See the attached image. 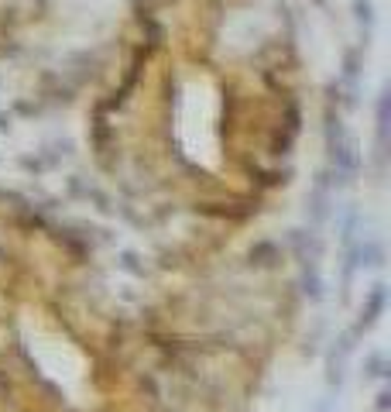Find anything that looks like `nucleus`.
<instances>
[{
	"label": "nucleus",
	"mask_w": 391,
	"mask_h": 412,
	"mask_svg": "<svg viewBox=\"0 0 391 412\" xmlns=\"http://www.w3.org/2000/svg\"><path fill=\"white\" fill-rule=\"evenodd\" d=\"M385 309H388V286H385V282H374L371 292L364 295L360 320L353 323V330H357V333H367L371 327H378V320L385 316Z\"/></svg>",
	"instance_id": "nucleus-1"
},
{
	"label": "nucleus",
	"mask_w": 391,
	"mask_h": 412,
	"mask_svg": "<svg viewBox=\"0 0 391 412\" xmlns=\"http://www.w3.org/2000/svg\"><path fill=\"white\" fill-rule=\"evenodd\" d=\"M357 337H360L357 330H347V333L340 337V344H337V347L330 351V358H326V381L337 385V388L344 385V368H347V358L353 354V340H357Z\"/></svg>",
	"instance_id": "nucleus-2"
},
{
	"label": "nucleus",
	"mask_w": 391,
	"mask_h": 412,
	"mask_svg": "<svg viewBox=\"0 0 391 412\" xmlns=\"http://www.w3.org/2000/svg\"><path fill=\"white\" fill-rule=\"evenodd\" d=\"M347 261H351L353 268H381V265H385V244L374 241V237H367V241H360V244L351 247Z\"/></svg>",
	"instance_id": "nucleus-3"
},
{
	"label": "nucleus",
	"mask_w": 391,
	"mask_h": 412,
	"mask_svg": "<svg viewBox=\"0 0 391 412\" xmlns=\"http://www.w3.org/2000/svg\"><path fill=\"white\" fill-rule=\"evenodd\" d=\"M288 247L295 251V258H299L302 265L323 258V241L316 237L313 230H288Z\"/></svg>",
	"instance_id": "nucleus-4"
},
{
	"label": "nucleus",
	"mask_w": 391,
	"mask_h": 412,
	"mask_svg": "<svg viewBox=\"0 0 391 412\" xmlns=\"http://www.w3.org/2000/svg\"><path fill=\"white\" fill-rule=\"evenodd\" d=\"M302 292L313 299V302H319L326 292H323V275H319V261H306L302 265Z\"/></svg>",
	"instance_id": "nucleus-5"
},
{
	"label": "nucleus",
	"mask_w": 391,
	"mask_h": 412,
	"mask_svg": "<svg viewBox=\"0 0 391 412\" xmlns=\"http://www.w3.org/2000/svg\"><path fill=\"white\" fill-rule=\"evenodd\" d=\"M251 261L261 265V268H272L274 261H278V244H272V241H258V244L251 247Z\"/></svg>",
	"instance_id": "nucleus-6"
},
{
	"label": "nucleus",
	"mask_w": 391,
	"mask_h": 412,
	"mask_svg": "<svg viewBox=\"0 0 391 412\" xmlns=\"http://www.w3.org/2000/svg\"><path fill=\"white\" fill-rule=\"evenodd\" d=\"M364 378H367V381H371V378H388V358H385L381 351L367 354V365H364Z\"/></svg>",
	"instance_id": "nucleus-7"
},
{
	"label": "nucleus",
	"mask_w": 391,
	"mask_h": 412,
	"mask_svg": "<svg viewBox=\"0 0 391 412\" xmlns=\"http://www.w3.org/2000/svg\"><path fill=\"white\" fill-rule=\"evenodd\" d=\"M374 409H378V412H388L391 409V388H381V392H378V402H374Z\"/></svg>",
	"instance_id": "nucleus-8"
},
{
	"label": "nucleus",
	"mask_w": 391,
	"mask_h": 412,
	"mask_svg": "<svg viewBox=\"0 0 391 412\" xmlns=\"http://www.w3.org/2000/svg\"><path fill=\"white\" fill-rule=\"evenodd\" d=\"M120 265H124L127 272H134V275H145V268L138 265V258H134V254H124V261H120Z\"/></svg>",
	"instance_id": "nucleus-9"
},
{
	"label": "nucleus",
	"mask_w": 391,
	"mask_h": 412,
	"mask_svg": "<svg viewBox=\"0 0 391 412\" xmlns=\"http://www.w3.org/2000/svg\"><path fill=\"white\" fill-rule=\"evenodd\" d=\"M3 127H7V121H3V117H0V131H3Z\"/></svg>",
	"instance_id": "nucleus-10"
}]
</instances>
